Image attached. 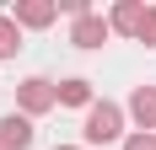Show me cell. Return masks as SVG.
I'll use <instances>...</instances> for the list:
<instances>
[{
    "mask_svg": "<svg viewBox=\"0 0 156 150\" xmlns=\"http://www.w3.org/2000/svg\"><path fill=\"white\" fill-rule=\"evenodd\" d=\"M54 91H59V107H81V113L97 102V91H92L86 75H65V80H54Z\"/></svg>",
    "mask_w": 156,
    "mask_h": 150,
    "instance_id": "8",
    "label": "cell"
},
{
    "mask_svg": "<svg viewBox=\"0 0 156 150\" xmlns=\"http://www.w3.org/2000/svg\"><path fill=\"white\" fill-rule=\"evenodd\" d=\"M54 16H59V0H11V22H16L22 32L54 27Z\"/></svg>",
    "mask_w": 156,
    "mask_h": 150,
    "instance_id": "3",
    "label": "cell"
},
{
    "mask_svg": "<svg viewBox=\"0 0 156 150\" xmlns=\"http://www.w3.org/2000/svg\"><path fill=\"white\" fill-rule=\"evenodd\" d=\"M32 139H38V129H32V118H22V113H5L0 118V150H32Z\"/></svg>",
    "mask_w": 156,
    "mask_h": 150,
    "instance_id": "6",
    "label": "cell"
},
{
    "mask_svg": "<svg viewBox=\"0 0 156 150\" xmlns=\"http://www.w3.org/2000/svg\"><path fill=\"white\" fill-rule=\"evenodd\" d=\"M22 27H16L11 22V11H0V59H16V54H22Z\"/></svg>",
    "mask_w": 156,
    "mask_h": 150,
    "instance_id": "9",
    "label": "cell"
},
{
    "mask_svg": "<svg viewBox=\"0 0 156 150\" xmlns=\"http://www.w3.org/2000/svg\"><path fill=\"white\" fill-rule=\"evenodd\" d=\"M124 113H129V123L140 134H156V86H135L129 102H124Z\"/></svg>",
    "mask_w": 156,
    "mask_h": 150,
    "instance_id": "5",
    "label": "cell"
},
{
    "mask_svg": "<svg viewBox=\"0 0 156 150\" xmlns=\"http://www.w3.org/2000/svg\"><path fill=\"white\" fill-rule=\"evenodd\" d=\"M108 38H113V27H108L102 11H86V16L70 22V48H86V54H92V48H102Z\"/></svg>",
    "mask_w": 156,
    "mask_h": 150,
    "instance_id": "4",
    "label": "cell"
},
{
    "mask_svg": "<svg viewBox=\"0 0 156 150\" xmlns=\"http://www.w3.org/2000/svg\"><path fill=\"white\" fill-rule=\"evenodd\" d=\"M135 43L156 48V5H145V16H140V32H135Z\"/></svg>",
    "mask_w": 156,
    "mask_h": 150,
    "instance_id": "10",
    "label": "cell"
},
{
    "mask_svg": "<svg viewBox=\"0 0 156 150\" xmlns=\"http://www.w3.org/2000/svg\"><path fill=\"white\" fill-rule=\"evenodd\" d=\"M129 123V113L119 102H108V97H102V102H92L86 107V123H81V139H86V145H124V129Z\"/></svg>",
    "mask_w": 156,
    "mask_h": 150,
    "instance_id": "1",
    "label": "cell"
},
{
    "mask_svg": "<svg viewBox=\"0 0 156 150\" xmlns=\"http://www.w3.org/2000/svg\"><path fill=\"white\" fill-rule=\"evenodd\" d=\"M54 150H86V145H54Z\"/></svg>",
    "mask_w": 156,
    "mask_h": 150,
    "instance_id": "12",
    "label": "cell"
},
{
    "mask_svg": "<svg viewBox=\"0 0 156 150\" xmlns=\"http://www.w3.org/2000/svg\"><path fill=\"white\" fill-rule=\"evenodd\" d=\"M119 150H156V134H140V129H129Z\"/></svg>",
    "mask_w": 156,
    "mask_h": 150,
    "instance_id": "11",
    "label": "cell"
},
{
    "mask_svg": "<svg viewBox=\"0 0 156 150\" xmlns=\"http://www.w3.org/2000/svg\"><path fill=\"white\" fill-rule=\"evenodd\" d=\"M54 107H59V91H54L48 75H27V80L16 86V113H22V118H43Z\"/></svg>",
    "mask_w": 156,
    "mask_h": 150,
    "instance_id": "2",
    "label": "cell"
},
{
    "mask_svg": "<svg viewBox=\"0 0 156 150\" xmlns=\"http://www.w3.org/2000/svg\"><path fill=\"white\" fill-rule=\"evenodd\" d=\"M140 16H145V0H113L108 5V27L119 38H135L140 32Z\"/></svg>",
    "mask_w": 156,
    "mask_h": 150,
    "instance_id": "7",
    "label": "cell"
}]
</instances>
